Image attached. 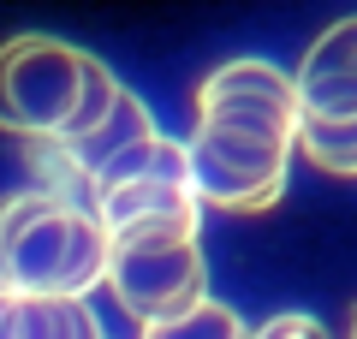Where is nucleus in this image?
I'll use <instances>...</instances> for the list:
<instances>
[{"label":"nucleus","instance_id":"6","mask_svg":"<svg viewBox=\"0 0 357 339\" xmlns=\"http://www.w3.org/2000/svg\"><path fill=\"white\" fill-rule=\"evenodd\" d=\"M197 113H232V119H256V126H274L286 137H298V84L268 60H227L220 72L203 77L197 89Z\"/></svg>","mask_w":357,"mask_h":339},{"label":"nucleus","instance_id":"4","mask_svg":"<svg viewBox=\"0 0 357 339\" xmlns=\"http://www.w3.org/2000/svg\"><path fill=\"white\" fill-rule=\"evenodd\" d=\"M84 202L96 209V220L114 232L131 226H161V220H203V202L191 190V155L178 137H143L131 143L119 161H107L102 173L84 185Z\"/></svg>","mask_w":357,"mask_h":339},{"label":"nucleus","instance_id":"13","mask_svg":"<svg viewBox=\"0 0 357 339\" xmlns=\"http://www.w3.org/2000/svg\"><path fill=\"white\" fill-rule=\"evenodd\" d=\"M250 339H333V333L316 322V315H298V310H286V315H268V322L256 327Z\"/></svg>","mask_w":357,"mask_h":339},{"label":"nucleus","instance_id":"3","mask_svg":"<svg viewBox=\"0 0 357 339\" xmlns=\"http://www.w3.org/2000/svg\"><path fill=\"white\" fill-rule=\"evenodd\" d=\"M298 137L256 119H232V113H197V131L185 143L191 155V190L208 209H268L286 190V167H292Z\"/></svg>","mask_w":357,"mask_h":339},{"label":"nucleus","instance_id":"14","mask_svg":"<svg viewBox=\"0 0 357 339\" xmlns=\"http://www.w3.org/2000/svg\"><path fill=\"white\" fill-rule=\"evenodd\" d=\"M351 339H357V322H351Z\"/></svg>","mask_w":357,"mask_h":339},{"label":"nucleus","instance_id":"9","mask_svg":"<svg viewBox=\"0 0 357 339\" xmlns=\"http://www.w3.org/2000/svg\"><path fill=\"white\" fill-rule=\"evenodd\" d=\"M0 339H102L84 298H24L0 292Z\"/></svg>","mask_w":357,"mask_h":339},{"label":"nucleus","instance_id":"7","mask_svg":"<svg viewBox=\"0 0 357 339\" xmlns=\"http://www.w3.org/2000/svg\"><path fill=\"white\" fill-rule=\"evenodd\" d=\"M298 107L316 119H351L357 113V18L328 24L298 60Z\"/></svg>","mask_w":357,"mask_h":339},{"label":"nucleus","instance_id":"8","mask_svg":"<svg viewBox=\"0 0 357 339\" xmlns=\"http://www.w3.org/2000/svg\"><path fill=\"white\" fill-rule=\"evenodd\" d=\"M143 137H155V113L143 107V96H131V89H119V101L107 107V119L96 131H84V137H72V143H54V149L72 161V173L84 179H96L107 161H119V155L131 149V143H143Z\"/></svg>","mask_w":357,"mask_h":339},{"label":"nucleus","instance_id":"12","mask_svg":"<svg viewBox=\"0 0 357 339\" xmlns=\"http://www.w3.org/2000/svg\"><path fill=\"white\" fill-rule=\"evenodd\" d=\"M119 89H126V84H119V77L107 72V66L96 60V54H89V60H84V96H77L72 126H66V137H60V143H72V137H84V131H96V126H102V119H107V107L119 101Z\"/></svg>","mask_w":357,"mask_h":339},{"label":"nucleus","instance_id":"1","mask_svg":"<svg viewBox=\"0 0 357 339\" xmlns=\"http://www.w3.org/2000/svg\"><path fill=\"white\" fill-rule=\"evenodd\" d=\"M107 286V226L96 209L60 190L0 197V292L84 298Z\"/></svg>","mask_w":357,"mask_h":339},{"label":"nucleus","instance_id":"5","mask_svg":"<svg viewBox=\"0 0 357 339\" xmlns=\"http://www.w3.org/2000/svg\"><path fill=\"white\" fill-rule=\"evenodd\" d=\"M84 48L60 36H13L0 48V131L60 143L84 96Z\"/></svg>","mask_w":357,"mask_h":339},{"label":"nucleus","instance_id":"11","mask_svg":"<svg viewBox=\"0 0 357 339\" xmlns=\"http://www.w3.org/2000/svg\"><path fill=\"white\" fill-rule=\"evenodd\" d=\"M137 339H250V327L238 322V310L203 298V303H191V310L167 315V322H143Z\"/></svg>","mask_w":357,"mask_h":339},{"label":"nucleus","instance_id":"10","mask_svg":"<svg viewBox=\"0 0 357 339\" xmlns=\"http://www.w3.org/2000/svg\"><path fill=\"white\" fill-rule=\"evenodd\" d=\"M298 149H304L321 173L357 179V113L351 119H316V113H304V119H298Z\"/></svg>","mask_w":357,"mask_h":339},{"label":"nucleus","instance_id":"2","mask_svg":"<svg viewBox=\"0 0 357 339\" xmlns=\"http://www.w3.org/2000/svg\"><path fill=\"white\" fill-rule=\"evenodd\" d=\"M107 286L131 322H167L208 298V262L197 220H161L131 226L107 239Z\"/></svg>","mask_w":357,"mask_h":339}]
</instances>
